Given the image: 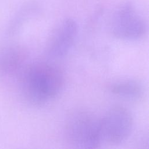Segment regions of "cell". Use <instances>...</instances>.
I'll use <instances>...</instances> for the list:
<instances>
[{
    "mask_svg": "<svg viewBox=\"0 0 149 149\" xmlns=\"http://www.w3.org/2000/svg\"><path fill=\"white\" fill-rule=\"evenodd\" d=\"M144 19L130 2L120 3L113 12L110 22V31L116 38L123 40H137L147 32Z\"/></svg>",
    "mask_w": 149,
    "mask_h": 149,
    "instance_id": "3",
    "label": "cell"
},
{
    "mask_svg": "<svg viewBox=\"0 0 149 149\" xmlns=\"http://www.w3.org/2000/svg\"><path fill=\"white\" fill-rule=\"evenodd\" d=\"M20 79L23 95L33 105H43L56 97L65 81L60 68L45 62H34L23 68Z\"/></svg>",
    "mask_w": 149,
    "mask_h": 149,
    "instance_id": "1",
    "label": "cell"
},
{
    "mask_svg": "<svg viewBox=\"0 0 149 149\" xmlns=\"http://www.w3.org/2000/svg\"><path fill=\"white\" fill-rule=\"evenodd\" d=\"M109 89L112 94L129 100H138L143 94V87L141 84L133 79L114 82L111 84Z\"/></svg>",
    "mask_w": 149,
    "mask_h": 149,
    "instance_id": "7",
    "label": "cell"
},
{
    "mask_svg": "<svg viewBox=\"0 0 149 149\" xmlns=\"http://www.w3.org/2000/svg\"><path fill=\"white\" fill-rule=\"evenodd\" d=\"M133 126L129 111L122 106L113 107L100 118L102 140L111 144L122 143L131 134Z\"/></svg>",
    "mask_w": 149,
    "mask_h": 149,
    "instance_id": "4",
    "label": "cell"
},
{
    "mask_svg": "<svg viewBox=\"0 0 149 149\" xmlns=\"http://www.w3.org/2000/svg\"><path fill=\"white\" fill-rule=\"evenodd\" d=\"M65 133L69 143L76 148H97L102 141L100 118L84 110L76 111L68 116Z\"/></svg>",
    "mask_w": 149,
    "mask_h": 149,
    "instance_id": "2",
    "label": "cell"
},
{
    "mask_svg": "<svg viewBox=\"0 0 149 149\" xmlns=\"http://www.w3.org/2000/svg\"><path fill=\"white\" fill-rule=\"evenodd\" d=\"M28 58V51L20 45H9L0 48V73L14 74L23 68Z\"/></svg>",
    "mask_w": 149,
    "mask_h": 149,
    "instance_id": "6",
    "label": "cell"
},
{
    "mask_svg": "<svg viewBox=\"0 0 149 149\" xmlns=\"http://www.w3.org/2000/svg\"><path fill=\"white\" fill-rule=\"evenodd\" d=\"M78 25L72 18L62 20L52 31L47 44L46 52L52 58H61L70 50L76 38Z\"/></svg>",
    "mask_w": 149,
    "mask_h": 149,
    "instance_id": "5",
    "label": "cell"
},
{
    "mask_svg": "<svg viewBox=\"0 0 149 149\" xmlns=\"http://www.w3.org/2000/svg\"><path fill=\"white\" fill-rule=\"evenodd\" d=\"M36 6L34 3H28L24 5L15 15L10 22L8 29L9 36H13L19 30L24 23L35 12Z\"/></svg>",
    "mask_w": 149,
    "mask_h": 149,
    "instance_id": "8",
    "label": "cell"
}]
</instances>
